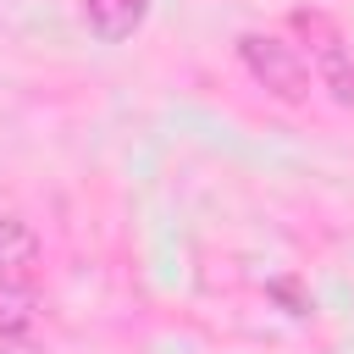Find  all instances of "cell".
I'll return each instance as SVG.
<instances>
[{
	"mask_svg": "<svg viewBox=\"0 0 354 354\" xmlns=\"http://www.w3.org/2000/svg\"><path fill=\"white\" fill-rule=\"evenodd\" d=\"M238 55H243L249 77H254L266 94H277V100H288V105L310 100V66H304V55H299L288 39H277V33H243V39H238Z\"/></svg>",
	"mask_w": 354,
	"mask_h": 354,
	"instance_id": "6da1fadb",
	"label": "cell"
},
{
	"mask_svg": "<svg viewBox=\"0 0 354 354\" xmlns=\"http://www.w3.org/2000/svg\"><path fill=\"white\" fill-rule=\"evenodd\" d=\"M299 28L310 33V66H315V83H321L337 105H354V55L343 50V39H337L321 17H299Z\"/></svg>",
	"mask_w": 354,
	"mask_h": 354,
	"instance_id": "7a4b0ae2",
	"label": "cell"
},
{
	"mask_svg": "<svg viewBox=\"0 0 354 354\" xmlns=\"http://www.w3.org/2000/svg\"><path fill=\"white\" fill-rule=\"evenodd\" d=\"M39 232L22 216H0V282H33L39 277Z\"/></svg>",
	"mask_w": 354,
	"mask_h": 354,
	"instance_id": "3957f363",
	"label": "cell"
},
{
	"mask_svg": "<svg viewBox=\"0 0 354 354\" xmlns=\"http://www.w3.org/2000/svg\"><path fill=\"white\" fill-rule=\"evenodd\" d=\"M144 11H149V0H83V22H88V33L105 39V44L127 39V33L144 22Z\"/></svg>",
	"mask_w": 354,
	"mask_h": 354,
	"instance_id": "277c9868",
	"label": "cell"
},
{
	"mask_svg": "<svg viewBox=\"0 0 354 354\" xmlns=\"http://www.w3.org/2000/svg\"><path fill=\"white\" fill-rule=\"evenodd\" d=\"M39 315L33 282H0V332H28Z\"/></svg>",
	"mask_w": 354,
	"mask_h": 354,
	"instance_id": "5b68a950",
	"label": "cell"
}]
</instances>
